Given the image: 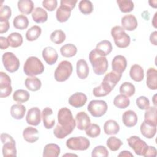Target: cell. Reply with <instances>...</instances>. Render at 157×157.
<instances>
[{"mask_svg": "<svg viewBox=\"0 0 157 157\" xmlns=\"http://www.w3.org/2000/svg\"><path fill=\"white\" fill-rule=\"evenodd\" d=\"M148 3L150 6L153 8H156L157 7V1L156 0H152V1H149Z\"/></svg>", "mask_w": 157, "mask_h": 157, "instance_id": "obj_57", "label": "cell"}, {"mask_svg": "<svg viewBox=\"0 0 157 157\" xmlns=\"http://www.w3.org/2000/svg\"><path fill=\"white\" fill-rule=\"evenodd\" d=\"M156 112V106L154 105L153 107H149L148 109L145 110L144 114V120L157 126Z\"/></svg>", "mask_w": 157, "mask_h": 157, "instance_id": "obj_40", "label": "cell"}, {"mask_svg": "<svg viewBox=\"0 0 157 157\" xmlns=\"http://www.w3.org/2000/svg\"><path fill=\"white\" fill-rule=\"evenodd\" d=\"M85 132L88 137L95 138L99 136L101 133V128L97 124H90V125L85 130Z\"/></svg>", "mask_w": 157, "mask_h": 157, "instance_id": "obj_47", "label": "cell"}, {"mask_svg": "<svg viewBox=\"0 0 157 157\" xmlns=\"http://www.w3.org/2000/svg\"><path fill=\"white\" fill-rule=\"evenodd\" d=\"M111 36L117 47L121 48L128 47L131 42L129 36L120 26H115L111 29Z\"/></svg>", "mask_w": 157, "mask_h": 157, "instance_id": "obj_5", "label": "cell"}, {"mask_svg": "<svg viewBox=\"0 0 157 157\" xmlns=\"http://www.w3.org/2000/svg\"><path fill=\"white\" fill-rule=\"evenodd\" d=\"M30 95L28 91L23 89L16 90L13 94V99L18 103H24L27 102L29 99Z\"/></svg>", "mask_w": 157, "mask_h": 157, "instance_id": "obj_39", "label": "cell"}, {"mask_svg": "<svg viewBox=\"0 0 157 157\" xmlns=\"http://www.w3.org/2000/svg\"><path fill=\"white\" fill-rule=\"evenodd\" d=\"M57 118L58 124L54 129L53 134L58 139H64L74 131L76 121L71 110L67 107H62L58 110Z\"/></svg>", "mask_w": 157, "mask_h": 157, "instance_id": "obj_1", "label": "cell"}, {"mask_svg": "<svg viewBox=\"0 0 157 157\" xmlns=\"http://www.w3.org/2000/svg\"><path fill=\"white\" fill-rule=\"evenodd\" d=\"M57 4L56 0H44L42 1L43 7L50 12L53 11L56 8Z\"/></svg>", "mask_w": 157, "mask_h": 157, "instance_id": "obj_51", "label": "cell"}, {"mask_svg": "<svg viewBox=\"0 0 157 157\" xmlns=\"http://www.w3.org/2000/svg\"><path fill=\"white\" fill-rule=\"evenodd\" d=\"M113 88L106 82H102L101 85L93 90V94L96 97H103L108 95Z\"/></svg>", "mask_w": 157, "mask_h": 157, "instance_id": "obj_28", "label": "cell"}, {"mask_svg": "<svg viewBox=\"0 0 157 157\" xmlns=\"http://www.w3.org/2000/svg\"><path fill=\"white\" fill-rule=\"evenodd\" d=\"M77 75L80 79L86 78L89 74V67L87 62L83 59H80L77 61L76 64Z\"/></svg>", "mask_w": 157, "mask_h": 157, "instance_id": "obj_24", "label": "cell"}, {"mask_svg": "<svg viewBox=\"0 0 157 157\" xmlns=\"http://www.w3.org/2000/svg\"><path fill=\"white\" fill-rule=\"evenodd\" d=\"M77 0H61L60 6L56 12V20L60 23H64L69 18L72 10L75 7Z\"/></svg>", "mask_w": 157, "mask_h": 157, "instance_id": "obj_4", "label": "cell"}, {"mask_svg": "<svg viewBox=\"0 0 157 157\" xmlns=\"http://www.w3.org/2000/svg\"><path fill=\"white\" fill-rule=\"evenodd\" d=\"M140 131L142 136L145 137L152 139L156 132V125L144 120L140 124Z\"/></svg>", "mask_w": 157, "mask_h": 157, "instance_id": "obj_18", "label": "cell"}, {"mask_svg": "<svg viewBox=\"0 0 157 157\" xmlns=\"http://www.w3.org/2000/svg\"><path fill=\"white\" fill-rule=\"evenodd\" d=\"M12 15V10L10 7L7 5H1L0 9V21L8 20Z\"/></svg>", "mask_w": 157, "mask_h": 157, "instance_id": "obj_49", "label": "cell"}, {"mask_svg": "<svg viewBox=\"0 0 157 157\" xmlns=\"http://www.w3.org/2000/svg\"><path fill=\"white\" fill-rule=\"evenodd\" d=\"M42 55L45 61L49 65H53L55 64L58 58L56 50L52 47H45L42 50Z\"/></svg>", "mask_w": 157, "mask_h": 157, "instance_id": "obj_17", "label": "cell"}, {"mask_svg": "<svg viewBox=\"0 0 157 157\" xmlns=\"http://www.w3.org/2000/svg\"><path fill=\"white\" fill-rule=\"evenodd\" d=\"M129 75L134 81L137 82H141L144 77V69L140 65L135 64L130 68Z\"/></svg>", "mask_w": 157, "mask_h": 157, "instance_id": "obj_27", "label": "cell"}, {"mask_svg": "<svg viewBox=\"0 0 157 157\" xmlns=\"http://www.w3.org/2000/svg\"><path fill=\"white\" fill-rule=\"evenodd\" d=\"M12 91L11 79L10 77L4 72H0V97H8Z\"/></svg>", "mask_w": 157, "mask_h": 157, "instance_id": "obj_12", "label": "cell"}, {"mask_svg": "<svg viewBox=\"0 0 157 157\" xmlns=\"http://www.w3.org/2000/svg\"><path fill=\"white\" fill-rule=\"evenodd\" d=\"M13 25L16 29L23 30L28 28L29 20L25 15L22 14L18 15L14 18L13 20Z\"/></svg>", "mask_w": 157, "mask_h": 157, "instance_id": "obj_35", "label": "cell"}, {"mask_svg": "<svg viewBox=\"0 0 157 157\" xmlns=\"http://www.w3.org/2000/svg\"><path fill=\"white\" fill-rule=\"evenodd\" d=\"M78 9L83 15H88L93 12V5L89 0H82L79 2Z\"/></svg>", "mask_w": 157, "mask_h": 157, "instance_id": "obj_46", "label": "cell"}, {"mask_svg": "<svg viewBox=\"0 0 157 157\" xmlns=\"http://www.w3.org/2000/svg\"><path fill=\"white\" fill-rule=\"evenodd\" d=\"M121 76L122 74L112 71L105 75L102 81L107 83L113 89L117 83L120 80Z\"/></svg>", "mask_w": 157, "mask_h": 157, "instance_id": "obj_34", "label": "cell"}, {"mask_svg": "<svg viewBox=\"0 0 157 157\" xmlns=\"http://www.w3.org/2000/svg\"><path fill=\"white\" fill-rule=\"evenodd\" d=\"M66 145L70 150L84 151L89 148L90 142L87 138L83 136L72 137L66 140Z\"/></svg>", "mask_w": 157, "mask_h": 157, "instance_id": "obj_8", "label": "cell"}, {"mask_svg": "<svg viewBox=\"0 0 157 157\" xmlns=\"http://www.w3.org/2000/svg\"><path fill=\"white\" fill-rule=\"evenodd\" d=\"M23 137L24 139L29 143L36 142L39 139L38 130L32 126L26 127L23 131Z\"/></svg>", "mask_w": 157, "mask_h": 157, "instance_id": "obj_22", "label": "cell"}, {"mask_svg": "<svg viewBox=\"0 0 157 157\" xmlns=\"http://www.w3.org/2000/svg\"><path fill=\"white\" fill-rule=\"evenodd\" d=\"M136 89L134 85L131 82H125L120 86V93L127 97H131L135 93Z\"/></svg>", "mask_w": 157, "mask_h": 157, "instance_id": "obj_41", "label": "cell"}, {"mask_svg": "<svg viewBox=\"0 0 157 157\" xmlns=\"http://www.w3.org/2000/svg\"><path fill=\"white\" fill-rule=\"evenodd\" d=\"M87 101V96L82 92H77L72 94L68 100L69 104L75 107L80 108L85 105Z\"/></svg>", "mask_w": 157, "mask_h": 157, "instance_id": "obj_15", "label": "cell"}, {"mask_svg": "<svg viewBox=\"0 0 157 157\" xmlns=\"http://www.w3.org/2000/svg\"><path fill=\"white\" fill-rule=\"evenodd\" d=\"M150 41L151 44L157 45V31H155L151 33L150 36Z\"/></svg>", "mask_w": 157, "mask_h": 157, "instance_id": "obj_55", "label": "cell"}, {"mask_svg": "<svg viewBox=\"0 0 157 157\" xmlns=\"http://www.w3.org/2000/svg\"><path fill=\"white\" fill-rule=\"evenodd\" d=\"M25 85L27 89L31 91H36L40 90L42 86L40 80L36 77H29L26 78Z\"/></svg>", "mask_w": 157, "mask_h": 157, "instance_id": "obj_31", "label": "cell"}, {"mask_svg": "<svg viewBox=\"0 0 157 157\" xmlns=\"http://www.w3.org/2000/svg\"><path fill=\"white\" fill-rule=\"evenodd\" d=\"M147 86L150 90L157 88V71L154 67H150L147 71Z\"/></svg>", "mask_w": 157, "mask_h": 157, "instance_id": "obj_23", "label": "cell"}, {"mask_svg": "<svg viewBox=\"0 0 157 157\" xmlns=\"http://www.w3.org/2000/svg\"><path fill=\"white\" fill-rule=\"evenodd\" d=\"M89 60L96 75H102L107 71L109 64L106 57L99 55L95 49L90 52Z\"/></svg>", "mask_w": 157, "mask_h": 157, "instance_id": "obj_2", "label": "cell"}, {"mask_svg": "<svg viewBox=\"0 0 157 157\" xmlns=\"http://www.w3.org/2000/svg\"><path fill=\"white\" fill-rule=\"evenodd\" d=\"M42 33V29L37 25L31 27L26 33V39L28 41H34L37 40Z\"/></svg>", "mask_w": 157, "mask_h": 157, "instance_id": "obj_38", "label": "cell"}, {"mask_svg": "<svg viewBox=\"0 0 157 157\" xmlns=\"http://www.w3.org/2000/svg\"><path fill=\"white\" fill-rule=\"evenodd\" d=\"M117 3L118 5L120 11L123 13H129L134 7V2L131 0H117Z\"/></svg>", "mask_w": 157, "mask_h": 157, "instance_id": "obj_44", "label": "cell"}, {"mask_svg": "<svg viewBox=\"0 0 157 157\" xmlns=\"http://www.w3.org/2000/svg\"><path fill=\"white\" fill-rule=\"evenodd\" d=\"M129 146L134 150L135 153L139 156H143L146 151L148 145L139 137L132 136L127 139Z\"/></svg>", "mask_w": 157, "mask_h": 157, "instance_id": "obj_11", "label": "cell"}, {"mask_svg": "<svg viewBox=\"0 0 157 157\" xmlns=\"http://www.w3.org/2000/svg\"><path fill=\"white\" fill-rule=\"evenodd\" d=\"M44 66L42 61L36 56L28 58L23 66L25 74L29 77H34L44 71Z\"/></svg>", "mask_w": 157, "mask_h": 157, "instance_id": "obj_3", "label": "cell"}, {"mask_svg": "<svg viewBox=\"0 0 157 157\" xmlns=\"http://www.w3.org/2000/svg\"><path fill=\"white\" fill-rule=\"evenodd\" d=\"M77 52V48L76 46L72 44H66L63 45L60 48L61 55L66 58H71L75 56Z\"/></svg>", "mask_w": 157, "mask_h": 157, "instance_id": "obj_37", "label": "cell"}, {"mask_svg": "<svg viewBox=\"0 0 157 157\" xmlns=\"http://www.w3.org/2000/svg\"><path fill=\"white\" fill-rule=\"evenodd\" d=\"M113 104L119 109H125L130 104V100L128 97L123 94H118L113 99Z\"/></svg>", "mask_w": 157, "mask_h": 157, "instance_id": "obj_42", "label": "cell"}, {"mask_svg": "<svg viewBox=\"0 0 157 157\" xmlns=\"http://www.w3.org/2000/svg\"><path fill=\"white\" fill-rule=\"evenodd\" d=\"M26 121L28 124L37 126L41 121V112L37 107L29 109L26 116Z\"/></svg>", "mask_w": 157, "mask_h": 157, "instance_id": "obj_13", "label": "cell"}, {"mask_svg": "<svg viewBox=\"0 0 157 157\" xmlns=\"http://www.w3.org/2000/svg\"><path fill=\"white\" fill-rule=\"evenodd\" d=\"M19 11L25 15H28L34 10V3L31 0H20L17 3Z\"/></svg>", "mask_w": 157, "mask_h": 157, "instance_id": "obj_33", "label": "cell"}, {"mask_svg": "<svg viewBox=\"0 0 157 157\" xmlns=\"http://www.w3.org/2000/svg\"><path fill=\"white\" fill-rule=\"evenodd\" d=\"M106 144L111 151H116L120 149V147L123 145V142L120 139L115 136H111L107 140Z\"/></svg>", "mask_w": 157, "mask_h": 157, "instance_id": "obj_45", "label": "cell"}, {"mask_svg": "<svg viewBox=\"0 0 157 157\" xmlns=\"http://www.w3.org/2000/svg\"><path fill=\"white\" fill-rule=\"evenodd\" d=\"M77 127L80 130H86L91 124V120L85 112H80L75 116Z\"/></svg>", "mask_w": 157, "mask_h": 157, "instance_id": "obj_20", "label": "cell"}, {"mask_svg": "<svg viewBox=\"0 0 157 157\" xmlns=\"http://www.w3.org/2000/svg\"><path fill=\"white\" fill-rule=\"evenodd\" d=\"M9 45L12 48H17L23 44V37L21 34L17 32L10 33L7 36Z\"/></svg>", "mask_w": 157, "mask_h": 157, "instance_id": "obj_36", "label": "cell"}, {"mask_svg": "<svg viewBox=\"0 0 157 157\" xmlns=\"http://www.w3.org/2000/svg\"><path fill=\"white\" fill-rule=\"evenodd\" d=\"M43 124L46 129H52L55 124V120L53 117V112L50 107H47L44 108L41 113Z\"/></svg>", "mask_w": 157, "mask_h": 157, "instance_id": "obj_16", "label": "cell"}, {"mask_svg": "<svg viewBox=\"0 0 157 157\" xmlns=\"http://www.w3.org/2000/svg\"><path fill=\"white\" fill-rule=\"evenodd\" d=\"M77 156V155H74V154H65V155H63V156Z\"/></svg>", "mask_w": 157, "mask_h": 157, "instance_id": "obj_60", "label": "cell"}, {"mask_svg": "<svg viewBox=\"0 0 157 157\" xmlns=\"http://www.w3.org/2000/svg\"><path fill=\"white\" fill-rule=\"evenodd\" d=\"M1 140L3 144L2 148L3 156H17L15 141L13 138L7 133H2L1 134Z\"/></svg>", "mask_w": 157, "mask_h": 157, "instance_id": "obj_7", "label": "cell"}, {"mask_svg": "<svg viewBox=\"0 0 157 157\" xmlns=\"http://www.w3.org/2000/svg\"><path fill=\"white\" fill-rule=\"evenodd\" d=\"M118 156H126V157L131 156V157H133V155L130 151H129L124 150V151H121L119 153Z\"/></svg>", "mask_w": 157, "mask_h": 157, "instance_id": "obj_56", "label": "cell"}, {"mask_svg": "<svg viewBox=\"0 0 157 157\" xmlns=\"http://www.w3.org/2000/svg\"><path fill=\"white\" fill-rule=\"evenodd\" d=\"M87 109L94 117H101L107 110V104L103 100H92L88 104Z\"/></svg>", "mask_w": 157, "mask_h": 157, "instance_id": "obj_10", "label": "cell"}, {"mask_svg": "<svg viewBox=\"0 0 157 157\" xmlns=\"http://www.w3.org/2000/svg\"><path fill=\"white\" fill-rule=\"evenodd\" d=\"M9 44L7 40V38H6L5 37L1 36L0 37V48L1 50L7 49L9 47Z\"/></svg>", "mask_w": 157, "mask_h": 157, "instance_id": "obj_54", "label": "cell"}, {"mask_svg": "<svg viewBox=\"0 0 157 157\" xmlns=\"http://www.w3.org/2000/svg\"><path fill=\"white\" fill-rule=\"evenodd\" d=\"M73 67L71 62L64 60L61 61L54 72L55 79L59 82L67 80L72 72Z\"/></svg>", "mask_w": 157, "mask_h": 157, "instance_id": "obj_6", "label": "cell"}, {"mask_svg": "<svg viewBox=\"0 0 157 157\" xmlns=\"http://www.w3.org/2000/svg\"><path fill=\"white\" fill-rule=\"evenodd\" d=\"M2 61L6 71L10 73L16 72L20 67L19 59L12 52L4 53L2 56Z\"/></svg>", "mask_w": 157, "mask_h": 157, "instance_id": "obj_9", "label": "cell"}, {"mask_svg": "<svg viewBox=\"0 0 157 157\" xmlns=\"http://www.w3.org/2000/svg\"><path fill=\"white\" fill-rule=\"evenodd\" d=\"M121 25L124 29L132 31L135 30L138 25L137 20L132 14L126 15L121 18Z\"/></svg>", "mask_w": 157, "mask_h": 157, "instance_id": "obj_19", "label": "cell"}, {"mask_svg": "<svg viewBox=\"0 0 157 157\" xmlns=\"http://www.w3.org/2000/svg\"><path fill=\"white\" fill-rule=\"evenodd\" d=\"M127 66V61L126 58L121 55H116L112 61V71L121 74L125 71Z\"/></svg>", "mask_w": 157, "mask_h": 157, "instance_id": "obj_14", "label": "cell"}, {"mask_svg": "<svg viewBox=\"0 0 157 157\" xmlns=\"http://www.w3.org/2000/svg\"><path fill=\"white\" fill-rule=\"evenodd\" d=\"M50 39L52 42L56 44H61L66 39V34L62 30L57 29L51 33Z\"/></svg>", "mask_w": 157, "mask_h": 157, "instance_id": "obj_43", "label": "cell"}, {"mask_svg": "<svg viewBox=\"0 0 157 157\" xmlns=\"http://www.w3.org/2000/svg\"><path fill=\"white\" fill-rule=\"evenodd\" d=\"M156 149L155 147L153 146H148L146 151H145L143 156H152V157H155L156 156Z\"/></svg>", "mask_w": 157, "mask_h": 157, "instance_id": "obj_52", "label": "cell"}, {"mask_svg": "<svg viewBox=\"0 0 157 157\" xmlns=\"http://www.w3.org/2000/svg\"><path fill=\"white\" fill-rule=\"evenodd\" d=\"M26 110V107L20 103L15 104L12 105L10 108V115L14 119L21 120L24 117Z\"/></svg>", "mask_w": 157, "mask_h": 157, "instance_id": "obj_32", "label": "cell"}, {"mask_svg": "<svg viewBox=\"0 0 157 157\" xmlns=\"http://www.w3.org/2000/svg\"><path fill=\"white\" fill-rule=\"evenodd\" d=\"M136 102L137 106L140 110H147L150 107L149 99L144 96H139L138 98H137Z\"/></svg>", "mask_w": 157, "mask_h": 157, "instance_id": "obj_50", "label": "cell"}, {"mask_svg": "<svg viewBox=\"0 0 157 157\" xmlns=\"http://www.w3.org/2000/svg\"><path fill=\"white\" fill-rule=\"evenodd\" d=\"M156 15H157V12H156L155 13V15L153 17V20H152V24H153V26L155 28H156V27H157V26H156V24H157V23H156Z\"/></svg>", "mask_w": 157, "mask_h": 157, "instance_id": "obj_58", "label": "cell"}, {"mask_svg": "<svg viewBox=\"0 0 157 157\" xmlns=\"http://www.w3.org/2000/svg\"><path fill=\"white\" fill-rule=\"evenodd\" d=\"M138 118L136 113L131 110L125 111L122 116L123 124L128 128L134 126L137 123Z\"/></svg>", "mask_w": 157, "mask_h": 157, "instance_id": "obj_21", "label": "cell"}, {"mask_svg": "<svg viewBox=\"0 0 157 157\" xmlns=\"http://www.w3.org/2000/svg\"><path fill=\"white\" fill-rule=\"evenodd\" d=\"M94 49L99 55L105 56L111 53L112 45L109 40H103L97 44Z\"/></svg>", "mask_w": 157, "mask_h": 157, "instance_id": "obj_25", "label": "cell"}, {"mask_svg": "<svg viewBox=\"0 0 157 157\" xmlns=\"http://www.w3.org/2000/svg\"><path fill=\"white\" fill-rule=\"evenodd\" d=\"M9 23L8 20L0 21V33L3 34L6 32L9 29Z\"/></svg>", "mask_w": 157, "mask_h": 157, "instance_id": "obj_53", "label": "cell"}, {"mask_svg": "<svg viewBox=\"0 0 157 157\" xmlns=\"http://www.w3.org/2000/svg\"><path fill=\"white\" fill-rule=\"evenodd\" d=\"M32 18L37 23H44L48 19V13L47 11L42 7H37L33 10L32 12Z\"/></svg>", "mask_w": 157, "mask_h": 157, "instance_id": "obj_29", "label": "cell"}, {"mask_svg": "<svg viewBox=\"0 0 157 157\" xmlns=\"http://www.w3.org/2000/svg\"><path fill=\"white\" fill-rule=\"evenodd\" d=\"M109 152L106 147L102 145H98L94 147L91 153L92 157H107Z\"/></svg>", "mask_w": 157, "mask_h": 157, "instance_id": "obj_48", "label": "cell"}, {"mask_svg": "<svg viewBox=\"0 0 157 157\" xmlns=\"http://www.w3.org/2000/svg\"><path fill=\"white\" fill-rule=\"evenodd\" d=\"M104 131L107 135H115L120 131V126L116 121L109 120L104 124Z\"/></svg>", "mask_w": 157, "mask_h": 157, "instance_id": "obj_30", "label": "cell"}, {"mask_svg": "<svg viewBox=\"0 0 157 157\" xmlns=\"http://www.w3.org/2000/svg\"><path fill=\"white\" fill-rule=\"evenodd\" d=\"M60 154V147L56 144H47L43 150V157H57Z\"/></svg>", "mask_w": 157, "mask_h": 157, "instance_id": "obj_26", "label": "cell"}, {"mask_svg": "<svg viewBox=\"0 0 157 157\" xmlns=\"http://www.w3.org/2000/svg\"><path fill=\"white\" fill-rule=\"evenodd\" d=\"M156 94H155L152 98L153 99V103L154 104L155 106H156Z\"/></svg>", "mask_w": 157, "mask_h": 157, "instance_id": "obj_59", "label": "cell"}]
</instances>
